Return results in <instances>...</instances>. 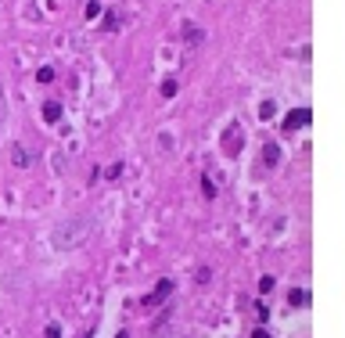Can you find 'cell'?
<instances>
[{
	"mask_svg": "<svg viewBox=\"0 0 345 338\" xmlns=\"http://www.w3.org/2000/svg\"><path fill=\"white\" fill-rule=\"evenodd\" d=\"M256 317H259V320H262V324H266V320H270V309H266V306H262V302H259V306H256Z\"/></svg>",
	"mask_w": 345,
	"mask_h": 338,
	"instance_id": "obj_17",
	"label": "cell"
},
{
	"mask_svg": "<svg viewBox=\"0 0 345 338\" xmlns=\"http://www.w3.org/2000/svg\"><path fill=\"white\" fill-rule=\"evenodd\" d=\"M122 177V162H115V166H108V180H119Z\"/></svg>",
	"mask_w": 345,
	"mask_h": 338,
	"instance_id": "obj_12",
	"label": "cell"
},
{
	"mask_svg": "<svg viewBox=\"0 0 345 338\" xmlns=\"http://www.w3.org/2000/svg\"><path fill=\"white\" fill-rule=\"evenodd\" d=\"M104 29H119V18H115L112 11H108V15H104Z\"/></svg>",
	"mask_w": 345,
	"mask_h": 338,
	"instance_id": "obj_15",
	"label": "cell"
},
{
	"mask_svg": "<svg viewBox=\"0 0 345 338\" xmlns=\"http://www.w3.org/2000/svg\"><path fill=\"white\" fill-rule=\"evenodd\" d=\"M86 237H90V223L86 220H76V223L61 227V231L54 234V245H58V249H76V245H83Z\"/></svg>",
	"mask_w": 345,
	"mask_h": 338,
	"instance_id": "obj_1",
	"label": "cell"
},
{
	"mask_svg": "<svg viewBox=\"0 0 345 338\" xmlns=\"http://www.w3.org/2000/svg\"><path fill=\"white\" fill-rule=\"evenodd\" d=\"M274 285H277V281H274V277H270V273H266V277L259 281V291H262V295H266V291H274Z\"/></svg>",
	"mask_w": 345,
	"mask_h": 338,
	"instance_id": "obj_11",
	"label": "cell"
},
{
	"mask_svg": "<svg viewBox=\"0 0 345 338\" xmlns=\"http://www.w3.org/2000/svg\"><path fill=\"white\" fill-rule=\"evenodd\" d=\"M202 195H205V198H216V184H212L208 177H202Z\"/></svg>",
	"mask_w": 345,
	"mask_h": 338,
	"instance_id": "obj_9",
	"label": "cell"
},
{
	"mask_svg": "<svg viewBox=\"0 0 345 338\" xmlns=\"http://www.w3.org/2000/svg\"><path fill=\"white\" fill-rule=\"evenodd\" d=\"M43 338H61V327H58V324H47V331H43Z\"/></svg>",
	"mask_w": 345,
	"mask_h": 338,
	"instance_id": "obj_14",
	"label": "cell"
},
{
	"mask_svg": "<svg viewBox=\"0 0 345 338\" xmlns=\"http://www.w3.org/2000/svg\"><path fill=\"white\" fill-rule=\"evenodd\" d=\"M277 162H280V148H277L274 141H266V144H262V155H259V166L262 169H274Z\"/></svg>",
	"mask_w": 345,
	"mask_h": 338,
	"instance_id": "obj_5",
	"label": "cell"
},
{
	"mask_svg": "<svg viewBox=\"0 0 345 338\" xmlns=\"http://www.w3.org/2000/svg\"><path fill=\"white\" fill-rule=\"evenodd\" d=\"M83 338H90V335H83Z\"/></svg>",
	"mask_w": 345,
	"mask_h": 338,
	"instance_id": "obj_19",
	"label": "cell"
},
{
	"mask_svg": "<svg viewBox=\"0 0 345 338\" xmlns=\"http://www.w3.org/2000/svg\"><path fill=\"white\" fill-rule=\"evenodd\" d=\"M172 288H176V285H172L169 277H166V281H158V285H155V291H148V295H144V306H148V309L162 306V302H166V299L172 295Z\"/></svg>",
	"mask_w": 345,
	"mask_h": 338,
	"instance_id": "obj_2",
	"label": "cell"
},
{
	"mask_svg": "<svg viewBox=\"0 0 345 338\" xmlns=\"http://www.w3.org/2000/svg\"><path fill=\"white\" fill-rule=\"evenodd\" d=\"M241 148H244L241 126H226V130H223V155H238Z\"/></svg>",
	"mask_w": 345,
	"mask_h": 338,
	"instance_id": "obj_3",
	"label": "cell"
},
{
	"mask_svg": "<svg viewBox=\"0 0 345 338\" xmlns=\"http://www.w3.org/2000/svg\"><path fill=\"white\" fill-rule=\"evenodd\" d=\"M302 302H306V291H302V288H295L292 295H288V306H302Z\"/></svg>",
	"mask_w": 345,
	"mask_h": 338,
	"instance_id": "obj_8",
	"label": "cell"
},
{
	"mask_svg": "<svg viewBox=\"0 0 345 338\" xmlns=\"http://www.w3.org/2000/svg\"><path fill=\"white\" fill-rule=\"evenodd\" d=\"M176 79H166V83H162V97H172V94H176Z\"/></svg>",
	"mask_w": 345,
	"mask_h": 338,
	"instance_id": "obj_10",
	"label": "cell"
},
{
	"mask_svg": "<svg viewBox=\"0 0 345 338\" xmlns=\"http://www.w3.org/2000/svg\"><path fill=\"white\" fill-rule=\"evenodd\" d=\"M274 112H277L274 101H262V105H259V119H262V123H266V119H274Z\"/></svg>",
	"mask_w": 345,
	"mask_h": 338,
	"instance_id": "obj_7",
	"label": "cell"
},
{
	"mask_svg": "<svg viewBox=\"0 0 345 338\" xmlns=\"http://www.w3.org/2000/svg\"><path fill=\"white\" fill-rule=\"evenodd\" d=\"M310 123H313L310 108H295L292 115H284V133H295V130H302V126H310Z\"/></svg>",
	"mask_w": 345,
	"mask_h": 338,
	"instance_id": "obj_4",
	"label": "cell"
},
{
	"mask_svg": "<svg viewBox=\"0 0 345 338\" xmlns=\"http://www.w3.org/2000/svg\"><path fill=\"white\" fill-rule=\"evenodd\" d=\"M97 15H101V4H97V0H90V4H86V18H97Z\"/></svg>",
	"mask_w": 345,
	"mask_h": 338,
	"instance_id": "obj_13",
	"label": "cell"
},
{
	"mask_svg": "<svg viewBox=\"0 0 345 338\" xmlns=\"http://www.w3.org/2000/svg\"><path fill=\"white\" fill-rule=\"evenodd\" d=\"M36 79H40V83H51L54 72H51V69H40V72H36Z\"/></svg>",
	"mask_w": 345,
	"mask_h": 338,
	"instance_id": "obj_16",
	"label": "cell"
},
{
	"mask_svg": "<svg viewBox=\"0 0 345 338\" xmlns=\"http://www.w3.org/2000/svg\"><path fill=\"white\" fill-rule=\"evenodd\" d=\"M43 119H47V123H58V119H61V105L47 101V105H43Z\"/></svg>",
	"mask_w": 345,
	"mask_h": 338,
	"instance_id": "obj_6",
	"label": "cell"
},
{
	"mask_svg": "<svg viewBox=\"0 0 345 338\" xmlns=\"http://www.w3.org/2000/svg\"><path fill=\"white\" fill-rule=\"evenodd\" d=\"M252 338H270L266 331H262V327H259V331H252Z\"/></svg>",
	"mask_w": 345,
	"mask_h": 338,
	"instance_id": "obj_18",
	"label": "cell"
}]
</instances>
